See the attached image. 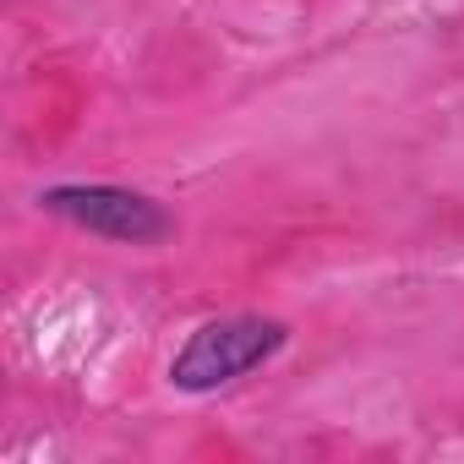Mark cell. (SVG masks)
Returning <instances> with one entry per match:
<instances>
[{
	"instance_id": "cell-1",
	"label": "cell",
	"mask_w": 464,
	"mask_h": 464,
	"mask_svg": "<svg viewBox=\"0 0 464 464\" xmlns=\"http://www.w3.org/2000/svg\"><path fill=\"white\" fill-rule=\"evenodd\" d=\"M285 344H290V328L279 317H218V323H202L175 350L169 382L180 393H213L224 382L257 372L263 361H274Z\"/></svg>"
},
{
	"instance_id": "cell-2",
	"label": "cell",
	"mask_w": 464,
	"mask_h": 464,
	"mask_svg": "<svg viewBox=\"0 0 464 464\" xmlns=\"http://www.w3.org/2000/svg\"><path fill=\"white\" fill-rule=\"evenodd\" d=\"M39 202H44V213L72 218L88 236L121 241V246H159L175 229V218L131 186H50Z\"/></svg>"
}]
</instances>
